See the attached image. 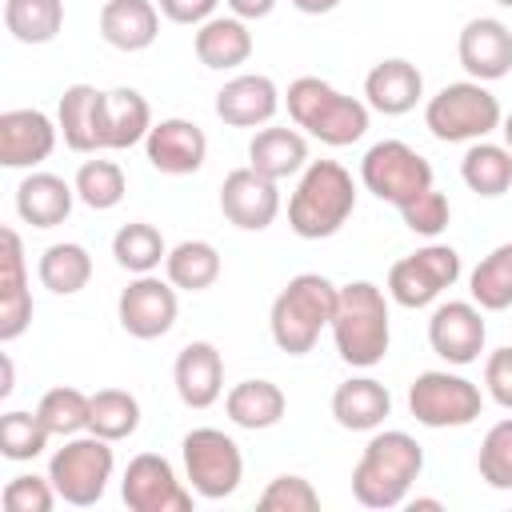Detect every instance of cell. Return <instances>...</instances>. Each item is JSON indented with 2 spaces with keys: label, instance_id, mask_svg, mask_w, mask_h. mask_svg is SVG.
I'll return each instance as SVG.
<instances>
[{
  "label": "cell",
  "instance_id": "1",
  "mask_svg": "<svg viewBox=\"0 0 512 512\" xmlns=\"http://www.w3.org/2000/svg\"><path fill=\"white\" fill-rule=\"evenodd\" d=\"M424 472V448L416 436L400 432V428H376L372 440L364 444L356 468H352V496L364 508L388 512L400 508L412 492V484Z\"/></svg>",
  "mask_w": 512,
  "mask_h": 512
},
{
  "label": "cell",
  "instance_id": "2",
  "mask_svg": "<svg viewBox=\"0 0 512 512\" xmlns=\"http://www.w3.org/2000/svg\"><path fill=\"white\" fill-rule=\"evenodd\" d=\"M332 344L336 356L348 368H376L388 356L392 344V316H388V296L372 280H352L340 284L336 292V312H332Z\"/></svg>",
  "mask_w": 512,
  "mask_h": 512
},
{
  "label": "cell",
  "instance_id": "3",
  "mask_svg": "<svg viewBox=\"0 0 512 512\" xmlns=\"http://www.w3.org/2000/svg\"><path fill=\"white\" fill-rule=\"evenodd\" d=\"M356 212V180L340 160H308L292 196H288V228L300 240L336 236Z\"/></svg>",
  "mask_w": 512,
  "mask_h": 512
},
{
  "label": "cell",
  "instance_id": "4",
  "mask_svg": "<svg viewBox=\"0 0 512 512\" xmlns=\"http://www.w3.org/2000/svg\"><path fill=\"white\" fill-rule=\"evenodd\" d=\"M284 104H288V116L292 124L328 144V148H348L356 144L364 132H368V120H372V108L340 88H332L328 80L320 76H296L284 92Z\"/></svg>",
  "mask_w": 512,
  "mask_h": 512
},
{
  "label": "cell",
  "instance_id": "5",
  "mask_svg": "<svg viewBox=\"0 0 512 512\" xmlns=\"http://www.w3.org/2000/svg\"><path fill=\"white\" fill-rule=\"evenodd\" d=\"M336 284L320 272H300L292 276L272 308H268V332H272V344L288 356H304L316 348L320 332L332 324V312H336Z\"/></svg>",
  "mask_w": 512,
  "mask_h": 512
},
{
  "label": "cell",
  "instance_id": "6",
  "mask_svg": "<svg viewBox=\"0 0 512 512\" xmlns=\"http://www.w3.org/2000/svg\"><path fill=\"white\" fill-rule=\"evenodd\" d=\"M504 112L500 100L488 92V84L480 80H456L444 84L436 96H428L424 104V124L436 140L444 144H472V140H488L500 128Z\"/></svg>",
  "mask_w": 512,
  "mask_h": 512
},
{
  "label": "cell",
  "instance_id": "7",
  "mask_svg": "<svg viewBox=\"0 0 512 512\" xmlns=\"http://www.w3.org/2000/svg\"><path fill=\"white\" fill-rule=\"evenodd\" d=\"M116 472V456H112V440L96 436V432H80L68 436L52 456H48V480L60 492L64 504L72 508H92L104 500L108 480Z\"/></svg>",
  "mask_w": 512,
  "mask_h": 512
},
{
  "label": "cell",
  "instance_id": "8",
  "mask_svg": "<svg viewBox=\"0 0 512 512\" xmlns=\"http://www.w3.org/2000/svg\"><path fill=\"white\" fill-rule=\"evenodd\" d=\"M180 456H184V480L200 500H224L244 480L240 444L224 428H192L180 440Z\"/></svg>",
  "mask_w": 512,
  "mask_h": 512
},
{
  "label": "cell",
  "instance_id": "9",
  "mask_svg": "<svg viewBox=\"0 0 512 512\" xmlns=\"http://www.w3.org/2000/svg\"><path fill=\"white\" fill-rule=\"evenodd\" d=\"M408 412L424 428H468L484 412V396L468 376L428 368L408 384Z\"/></svg>",
  "mask_w": 512,
  "mask_h": 512
},
{
  "label": "cell",
  "instance_id": "10",
  "mask_svg": "<svg viewBox=\"0 0 512 512\" xmlns=\"http://www.w3.org/2000/svg\"><path fill=\"white\" fill-rule=\"evenodd\" d=\"M360 184L384 204H408L432 188V164L404 140H376L360 160Z\"/></svg>",
  "mask_w": 512,
  "mask_h": 512
},
{
  "label": "cell",
  "instance_id": "11",
  "mask_svg": "<svg viewBox=\"0 0 512 512\" xmlns=\"http://www.w3.org/2000/svg\"><path fill=\"white\" fill-rule=\"evenodd\" d=\"M460 280V252L452 244H424L388 268V300L400 308H428Z\"/></svg>",
  "mask_w": 512,
  "mask_h": 512
},
{
  "label": "cell",
  "instance_id": "12",
  "mask_svg": "<svg viewBox=\"0 0 512 512\" xmlns=\"http://www.w3.org/2000/svg\"><path fill=\"white\" fill-rule=\"evenodd\" d=\"M176 284L156 272L148 276H132L128 288L116 300V320L132 340H160L172 332L176 316H180V300H176Z\"/></svg>",
  "mask_w": 512,
  "mask_h": 512
},
{
  "label": "cell",
  "instance_id": "13",
  "mask_svg": "<svg viewBox=\"0 0 512 512\" xmlns=\"http://www.w3.org/2000/svg\"><path fill=\"white\" fill-rule=\"evenodd\" d=\"M120 496L132 512H192V488H184L176 468L156 452H140L128 460Z\"/></svg>",
  "mask_w": 512,
  "mask_h": 512
},
{
  "label": "cell",
  "instance_id": "14",
  "mask_svg": "<svg viewBox=\"0 0 512 512\" xmlns=\"http://www.w3.org/2000/svg\"><path fill=\"white\" fill-rule=\"evenodd\" d=\"M428 344L440 360L464 368L476 364L484 344H488V324H484V308L476 300H444L432 308L428 316Z\"/></svg>",
  "mask_w": 512,
  "mask_h": 512
},
{
  "label": "cell",
  "instance_id": "15",
  "mask_svg": "<svg viewBox=\"0 0 512 512\" xmlns=\"http://www.w3.org/2000/svg\"><path fill=\"white\" fill-rule=\"evenodd\" d=\"M220 212L240 232H264L280 216V188L276 180L260 176L252 164L232 168L220 184Z\"/></svg>",
  "mask_w": 512,
  "mask_h": 512
},
{
  "label": "cell",
  "instance_id": "16",
  "mask_svg": "<svg viewBox=\"0 0 512 512\" xmlns=\"http://www.w3.org/2000/svg\"><path fill=\"white\" fill-rule=\"evenodd\" d=\"M456 56L468 80H504L512 72V28L496 16H472L456 36Z\"/></svg>",
  "mask_w": 512,
  "mask_h": 512
},
{
  "label": "cell",
  "instance_id": "17",
  "mask_svg": "<svg viewBox=\"0 0 512 512\" xmlns=\"http://www.w3.org/2000/svg\"><path fill=\"white\" fill-rule=\"evenodd\" d=\"M144 156L164 176H192L208 160V136H204V128L196 120L164 116L144 136Z\"/></svg>",
  "mask_w": 512,
  "mask_h": 512
},
{
  "label": "cell",
  "instance_id": "18",
  "mask_svg": "<svg viewBox=\"0 0 512 512\" xmlns=\"http://www.w3.org/2000/svg\"><path fill=\"white\" fill-rule=\"evenodd\" d=\"M60 124L40 108H8L0 112V164L4 168H36L52 156Z\"/></svg>",
  "mask_w": 512,
  "mask_h": 512
},
{
  "label": "cell",
  "instance_id": "19",
  "mask_svg": "<svg viewBox=\"0 0 512 512\" xmlns=\"http://www.w3.org/2000/svg\"><path fill=\"white\" fill-rule=\"evenodd\" d=\"M172 384H176V396L184 408H212L220 396H224V356L212 340H188L180 352H176V364H172Z\"/></svg>",
  "mask_w": 512,
  "mask_h": 512
},
{
  "label": "cell",
  "instance_id": "20",
  "mask_svg": "<svg viewBox=\"0 0 512 512\" xmlns=\"http://www.w3.org/2000/svg\"><path fill=\"white\" fill-rule=\"evenodd\" d=\"M32 324V288L24 268V244L16 228L0 232V340L12 344Z\"/></svg>",
  "mask_w": 512,
  "mask_h": 512
},
{
  "label": "cell",
  "instance_id": "21",
  "mask_svg": "<svg viewBox=\"0 0 512 512\" xmlns=\"http://www.w3.org/2000/svg\"><path fill=\"white\" fill-rule=\"evenodd\" d=\"M280 112V88L264 72H240L216 92V116L228 128H264Z\"/></svg>",
  "mask_w": 512,
  "mask_h": 512
},
{
  "label": "cell",
  "instance_id": "22",
  "mask_svg": "<svg viewBox=\"0 0 512 512\" xmlns=\"http://www.w3.org/2000/svg\"><path fill=\"white\" fill-rule=\"evenodd\" d=\"M424 100V76L412 60L388 56L364 76V104L380 116H404Z\"/></svg>",
  "mask_w": 512,
  "mask_h": 512
},
{
  "label": "cell",
  "instance_id": "23",
  "mask_svg": "<svg viewBox=\"0 0 512 512\" xmlns=\"http://www.w3.org/2000/svg\"><path fill=\"white\" fill-rule=\"evenodd\" d=\"M152 124V108L136 88H112L100 96V152L144 144Z\"/></svg>",
  "mask_w": 512,
  "mask_h": 512
},
{
  "label": "cell",
  "instance_id": "24",
  "mask_svg": "<svg viewBox=\"0 0 512 512\" xmlns=\"http://www.w3.org/2000/svg\"><path fill=\"white\" fill-rule=\"evenodd\" d=\"M76 184H68L56 172H32L16 184V216L32 228H56L72 216Z\"/></svg>",
  "mask_w": 512,
  "mask_h": 512
},
{
  "label": "cell",
  "instance_id": "25",
  "mask_svg": "<svg viewBox=\"0 0 512 512\" xmlns=\"http://www.w3.org/2000/svg\"><path fill=\"white\" fill-rule=\"evenodd\" d=\"M248 164L268 176V180H288L300 176L308 168V136L300 128H280V124H264L256 128V136L248 140Z\"/></svg>",
  "mask_w": 512,
  "mask_h": 512
},
{
  "label": "cell",
  "instance_id": "26",
  "mask_svg": "<svg viewBox=\"0 0 512 512\" xmlns=\"http://www.w3.org/2000/svg\"><path fill=\"white\" fill-rule=\"evenodd\" d=\"M392 416V392L376 376H352L332 392V420L348 432H376Z\"/></svg>",
  "mask_w": 512,
  "mask_h": 512
},
{
  "label": "cell",
  "instance_id": "27",
  "mask_svg": "<svg viewBox=\"0 0 512 512\" xmlns=\"http://www.w3.org/2000/svg\"><path fill=\"white\" fill-rule=\"evenodd\" d=\"M100 36L116 52H144L160 36V8L152 0H104Z\"/></svg>",
  "mask_w": 512,
  "mask_h": 512
},
{
  "label": "cell",
  "instance_id": "28",
  "mask_svg": "<svg viewBox=\"0 0 512 512\" xmlns=\"http://www.w3.org/2000/svg\"><path fill=\"white\" fill-rule=\"evenodd\" d=\"M252 48H256V44H252L248 20H240V16H212V20H204V24L196 28V36H192L196 60H200L204 68H212V72H228V68L248 64Z\"/></svg>",
  "mask_w": 512,
  "mask_h": 512
},
{
  "label": "cell",
  "instance_id": "29",
  "mask_svg": "<svg viewBox=\"0 0 512 512\" xmlns=\"http://www.w3.org/2000/svg\"><path fill=\"white\" fill-rule=\"evenodd\" d=\"M224 412H228V420H232L236 428H244V432H264V428H276V424L284 420L288 396H284L280 384H272V380H264V376L240 380V384L228 388Z\"/></svg>",
  "mask_w": 512,
  "mask_h": 512
},
{
  "label": "cell",
  "instance_id": "30",
  "mask_svg": "<svg viewBox=\"0 0 512 512\" xmlns=\"http://www.w3.org/2000/svg\"><path fill=\"white\" fill-rule=\"evenodd\" d=\"M100 96L92 84H68L60 92L56 124L72 152H100Z\"/></svg>",
  "mask_w": 512,
  "mask_h": 512
},
{
  "label": "cell",
  "instance_id": "31",
  "mask_svg": "<svg viewBox=\"0 0 512 512\" xmlns=\"http://www.w3.org/2000/svg\"><path fill=\"white\" fill-rule=\"evenodd\" d=\"M460 180L484 200L504 196L512 188V148L492 140H472L460 160Z\"/></svg>",
  "mask_w": 512,
  "mask_h": 512
},
{
  "label": "cell",
  "instance_id": "32",
  "mask_svg": "<svg viewBox=\"0 0 512 512\" xmlns=\"http://www.w3.org/2000/svg\"><path fill=\"white\" fill-rule=\"evenodd\" d=\"M36 276L48 292L56 296H76L80 288H88L92 280V256L84 244L76 240H60V244H48L40 252V264H36Z\"/></svg>",
  "mask_w": 512,
  "mask_h": 512
},
{
  "label": "cell",
  "instance_id": "33",
  "mask_svg": "<svg viewBox=\"0 0 512 512\" xmlns=\"http://www.w3.org/2000/svg\"><path fill=\"white\" fill-rule=\"evenodd\" d=\"M164 276L180 288V292H204L220 280V252L208 240H180L176 248H168L164 260Z\"/></svg>",
  "mask_w": 512,
  "mask_h": 512
},
{
  "label": "cell",
  "instance_id": "34",
  "mask_svg": "<svg viewBox=\"0 0 512 512\" xmlns=\"http://www.w3.org/2000/svg\"><path fill=\"white\" fill-rule=\"evenodd\" d=\"M4 28L20 44H52L64 28V0H4Z\"/></svg>",
  "mask_w": 512,
  "mask_h": 512
},
{
  "label": "cell",
  "instance_id": "35",
  "mask_svg": "<svg viewBox=\"0 0 512 512\" xmlns=\"http://www.w3.org/2000/svg\"><path fill=\"white\" fill-rule=\"evenodd\" d=\"M112 256H116V264H120L124 272L148 276V272H156V268L168 260V244H164V236H160L156 224L132 220V224H124V228L112 236Z\"/></svg>",
  "mask_w": 512,
  "mask_h": 512
},
{
  "label": "cell",
  "instance_id": "36",
  "mask_svg": "<svg viewBox=\"0 0 512 512\" xmlns=\"http://www.w3.org/2000/svg\"><path fill=\"white\" fill-rule=\"evenodd\" d=\"M468 292L484 312H504L512 308V240L496 244L468 276Z\"/></svg>",
  "mask_w": 512,
  "mask_h": 512
},
{
  "label": "cell",
  "instance_id": "37",
  "mask_svg": "<svg viewBox=\"0 0 512 512\" xmlns=\"http://www.w3.org/2000/svg\"><path fill=\"white\" fill-rule=\"evenodd\" d=\"M36 412H40V420H44V428H48L52 436L68 440V436L88 432V420H92V396L80 392V388H72V384H56V388H48V392L40 396Z\"/></svg>",
  "mask_w": 512,
  "mask_h": 512
},
{
  "label": "cell",
  "instance_id": "38",
  "mask_svg": "<svg viewBox=\"0 0 512 512\" xmlns=\"http://www.w3.org/2000/svg\"><path fill=\"white\" fill-rule=\"evenodd\" d=\"M140 428V400L128 388H100L92 392V420L88 432L120 444Z\"/></svg>",
  "mask_w": 512,
  "mask_h": 512
},
{
  "label": "cell",
  "instance_id": "39",
  "mask_svg": "<svg viewBox=\"0 0 512 512\" xmlns=\"http://www.w3.org/2000/svg\"><path fill=\"white\" fill-rule=\"evenodd\" d=\"M76 200L92 212H112L124 192H128V180H124V168L116 160H84L76 168Z\"/></svg>",
  "mask_w": 512,
  "mask_h": 512
},
{
  "label": "cell",
  "instance_id": "40",
  "mask_svg": "<svg viewBox=\"0 0 512 512\" xmlns=\"http://www.w3.org/2000/svg\"><path fill=\"white\" fill-rule=\"evenodd\" d=\"M48 440H52V432L44 428L40 412L12 408V412L0 416V452H4V460H16V464L36 460L48 448Z\"/></svg>",
  "mask_w": 512,
  "mask_h": 512
},
{
  "label": "cell",
  "instance_id": "41",
  "mask_svg": "<svg viewBox=\"0 0 512 512\" xmlns=\"http://www.w3.org/2000/svg\"><path fill=\"white\" fill-rule=\"evenodd\" d=\"M476 468L480 480L496 492H512V416H504L500 424H492L480 440L476 452Z\"/></svg>",
  "mask_w": 512,
  "mask_h": 512
},
{
  "label": "cell",
  "instance_id": "42",
  "mask_svg": "<svg viewBox=\"0 0 512 512\" xmlns=\"http://www.w3.org/2000/svg\"><path fill=\"white\" fill-rule=\"evenodd\" d=\"M396 212H400V220H404L408 232L428 236V240L440 236V232L448 228V220H452V204H448V196L436 192V188H424L420 196H412V200L400 204Z\"/></svg>",
  "mask_w": 512,
  "mask_h": 512
},
{
  "label": "cell",
  "instance_id": "43",
  "mask_svg": "<svg viewBox=\"0 0 512 512\" xmlns=\"http://www.w3.org/2000/svg\"><path fill=\"white\" fill-rule=\"evenodd\" d=\"M256 504L264 512H316L320 508V492L312 488V480H304L296 472H284V476L268 480V488L260 492Z\"/></svg>",
  "mask_w": 512,
  "mask_h": 512
},
{
  "label": "cell",
  "instance_id": "44",
  "mask_svg": "<svg viewBox=\"0 0 512 512\" xmlns=\"http://www.w3.org/2000/svg\"><path fill=\"white\" fill-rule=\"evenodd\" d=\"M60 500V492L52 488L48 476H36V472H20L4 484L0 492V504L4 512H52V504Z\"/></svg>",
  "mask_w": 512,
  "mask_h": 512
},
{
  "label": "cell",
  "instance_id": "45",
  "mask_svg": "<svg viewBox=\"0 0 512 512\" xmlns=\"http://www.w3.org/2000/svg\"><path fill=\"white\" fill-rule=\"evenodd\" d=\"M484 388L488 396L512 412V348H496L484 360Z\"/></svg>",
  "mask_w": 512,
  "mask_h": 512
},
{
  "label": "cell",
  "instance_id": "46",
  "mask_svg": "<svg viewBox=\"0 0 512 512\" xmlns=\"http://www.w3.org/2000/svg\"><path fill=\"white\" fill-rule=\"evenodd\" d=\"M220 8V0H160V16L172 24H192L200 28L204 20H212Z\"/></svg>",
  "mask_w": 512,
  "mask_h": 512
},
{
  "label": "cell",
  "instance_id": "47",
  "mask_svg": "<svg viewBox=\"0 0 512 512\" xmlns=\"http://www.w3.org/2000/svg\"><path fill=\"white\" fill-rule=\"evenodd\" d=\"M224 4H228V12L240 16V20H264V16L276 8V0H224Z\"/></svg>",
  "mask_w": 512,
  "mask_h": 512
},
{
  "label": "cell",
  "instance_id": "48",
  "mask_svg": "<svg viewBox=\"0 0 512 512\" xmlns=\"http://www.w3.org/2000/svg\"><path fill=\"white\" fill-rule=\"evenodd\" d=\"M296 12H304V16H328V12H336L344 0H288Z\"/></svg>",
  "mask_w": 512,
  "mask_h": 512
},
{
  "label": "cell",
  "instance_id": "49",
  "mask_svg": "<svg viewBox=\"0 0 512 512\" xmlns=\"http://www.w3.org/2000/svg\"><path fill=\"white\" fill-rule=\"evenodd\" d=\"M0 368H4V380H0V396H12V388H16V368H12V356H0Z\"/></svg>",
  "mask_w": 512,
  "mask_h": 512
},
{
  "label": "cell",
  "instance_id": "50",
  "mask_svg": "<svg viewBox=\"0 0 512 512\" xmlns=\"http://www.w3.org/2000/svg\"><path fill=\"white\" fill-rule=\"evenodd\" d=\"M404 504H408L412 512H416V508H432V512L440 508V500H436V496H416V500H404Z\"/></svg>",
  "mask_w": 512,
  "mask_h": 512
},
{
  "label": "cell",
  "instance_id": "51",
  "mask_svg": "<svg viewBox=\"0 0 512 512\" xmlns=\"http://www.w3.org/2000/svg\"><path fill=\"white\" fill-rule=\"evenodd\" d=\"M500 132H504V144H508V148H512V112H508V116H504V120H500Z\"/></svg>",
  "mask_w": 512,
  "mask_h": 512
},
{
  "label": "cell",
  "instance_id": "52",
  "mask_svg": "<svg viewBox=\"0 0 512 512\" xmlns=\"http://www.w3.org/2000/svg\"><path fill=\"white\" fill-rule=\"evenodd\" d=\"M492 4H500V8H512V0H492Z\"/></svg>",
  "mask_w": 512,
  "mask_h": 512
}]
</instances>
